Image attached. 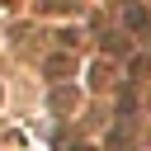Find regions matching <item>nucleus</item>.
Returning a JSON list of instances; mask_svg holds the SVG:
<instances>
[{"label": "nucleus", "instance_id": "nucleus-1", "mask_svg": "<svg viewBox=\"0 0 151 151\" xmlns=\"http://www.w3.org/2000/svg\"><path fill=\"white\" fill-rule=\"evenodd\" d=\"M47 71H52V76H66V71H71V61H66V57H52V61H47Z\"/></svg>", "mask_w": 151, "mask_h": 151}]
</instances>
